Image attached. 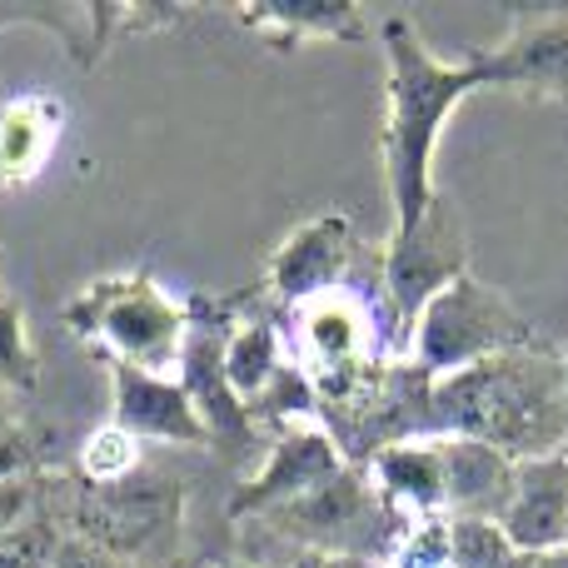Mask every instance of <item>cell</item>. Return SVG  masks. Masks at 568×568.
<instances>
[{"instance_id":"6da1fadb","label":"cell","mask_w":568,"mask_h":568,"mask_svg":"<svg viewBox=\"0 0 568 568\" xmlns=\"http://www.w3.org/2000/svg\"><path fill=\"white\" fill-rule=\"evenodd\" d=\"M384 36V185H389V235L414 230L434 210V155L449 130V115L479 90H494L489 55L439 60L409 16H389Z\"/></svg>"},{"instance_id":"7a4b0ae2","label":"cell","mask_w":568,"mask_h":568,"mask_svg":"<svg viewBox=\"0 0 568 568\" xmlns=\"http://www.w3.org/2000/svg\"><path fill=\"white\" fill-rule=\"evenodd\" d=\"M419 439H479L514 464L568 449V359L534 339L449 379H429Z\"/></svg>"},{"instance_id":"3957f363","label":"cell","mask_w":568,"mask_h":568,"mask_svg":"<svg viewBox=\"0 0 568 568\" xmlns=\"http://www.w3.org/2000/svg\"><path fill=\"white\" fill-rule=\"evenodd\" d=\"M65 329L90 349H100L105 364L165 374L170 364H180L190 314L185 300H175L150 270H135V275L90 280L85 290L70 294Z\"/></svg>"},{"instance_id":"277c9868","label":"cell","mask_w":568,"mask_h":568,"mask_svg":"<svg viewBox=\"0 0 568 568\" xmlns=\"http://www.w3.org/2000/svg\"><path fill=\"white\" fill-rule=\"evenodd\" d=\"M65 539H80L110 559L145 568L175 554L185 524V489L170 474H125L115 484L75 479L65 494Z\"/></svg>"},{"instance_id":"5b68a950","label":"cell","mask_w":568,"mask_h":568,"mask_svg":"<svg viewBox=\"0 0 568 568\" xmlns=\"http://www.w3.org/2000/svg\"><path fill=\"white\" fill-rule=\"evenodd\" d=\"M534 344V329L494 284L459 275L449 290H439L409 329V359L424 379H449V374L484 364L494 354H509Z\"/></svg>"},{"instance_id":"8992f818","label":"cell","mask_w":568,"mask_h":568,"mask_svg":"<svg viewBox=\"0 0 568 568\" xmlns=\"http://www.w3.org/2000/svg\"><path fill=\"white\" fill-rule=\"evenodd\" d=\"M280 539H290L300 554H329V559H354V564H374L389 559L394 544V514L379 499V489L369 484L364 464H349L344 474H334L329 484H320L314 494L284 504V509L260 514Z\"/></svg>"},{"instance_id":"52a82bcc","label":"cell","mask_w":568,"mask_h":568,"mask_svg":"<svg viewBox=\"0 0 568 568\" xmlns=\"http://www.w3.org/2000/svg\"><path fill=\"white\" fill-rule=\"evenodd\" d=\"M235 304L240 300H210V294H190L185 314L190 329L180 344V389L190 394L200 424H205L210 444H215L225 459L255 449V414L240 404V394L225 379V339L235 329Z\"/></svg>"},{"instance_id":"ba28073f","label":"cell","mask_w":568,"mask_h":568,"mask_svg":"<svg viewBox=\"0 0 568 568\" xmlns=\"http://www.w3.org/2000/svg\"><path fill=\"white\" fill-rule=\"evenodd\" d=\"M459 275H469V230H464L459 210L449 200H434V210L404 235H389L384 245V300H389L394 329L409 339L414 320L439 290H449Z\"/></svg>"},{"instance_id":"9c48e42d","label":"cell","mask_w":568,"mask_h":568,"mask_svg":"<svg viewBox=\"0 0 568 568\" xmlns=\"http://www.w3.org/2000/svg\"><path fill=\"white\" fill-rule=\"evenodd\" d=\"M344 469H349V459L339 454V444L329 439L324 424H310V419L290 424V429H280L275 449L260 464V474H250L235 489L230 519H250V514L260 519V514H270V509H284V504L314 494L320 484H329L334 474H344Z\"/></svg>"},{"instance_id":"30bf717a","label":"cell","mask_w":568,"mask_h":568,"mask_svg":"<svg viewBox=\"0 0 568 568\" xmlns=\"http://www.w3.org/2000/svg\"><path fill=\"white\" fill-rule=\"evenodd\" d=\"M354 260H359V235H354L349 215L329 210V215L304 220L300 230H290L280 240V250L265 265V290L294 310V304L320 300V294L349 284Z\"/></svg>"},{"instance_id":"8fae6325","label":"cell","mask_w":568,"mask_h":568,"mask_svg":"<svg viewBox=\"0 0 568 568\" xmlns=\"http://www.w3.org/2000/svg\"><path fill=\"white\" fill-rule=\"evenodd\" d=\"M484 55L494 70V90L534 100L568 95V10H514L509 36Z\"/></svg>"},{"instance_id":"7c38bea8","label":"cell","mask_w":568,"mask_h":568,"mask_svg":"<svg viewBox=\"0 0 568 568\" xmlns=\"http://www.w3.org/2000/svg\"><path fill=\"white\" fill-rule=\"evenodd\" d=\"M110 369V424L130 439H155V444H210L205 424H200L190 394L180 379L150 369H130V364H105Z\"/></svg>"},{"instance_id":"4fadbf2b","label":"cell","mask_w":568,"mask_h":568,"mask_svg":"<svg viewBox=\"0 0 568 568\" xmlns=\"http://www.w3.org/2000/svg\"><path fill=\"white\" fill-rule=\"evenodd\" d=\"M499 534L529 559L568 549V449L514 464V489Z\"/></svg>"},{"instance_id":"5bb4252c","label":"cell","mask_w":568,"mask_h":568,"mask_svg":"<svg viewBox=\"0 0 568 568\" xmlns=\"http://www.w3.org/2000/svg\"><path fill=\"white\" fill-rule=\"evenodd\" d=\"M369 484L394 514H414V519H449V489H444V459L434 439L389 444L364 464Z\"/></svg>"},{"instance_id":"9a60e30c","label":"cell","mask_w":568,"mask_h":568,"mask_svg":"<svg viewBox=\"0 0 568 568\" xmlns=\"http://www.w3.org/2000/svg\"><path fill=\"white\" fill-rule=\"evenodd\" d=\"M444 459V489H449V519L499 524L514 489V459L479 439H434Z\"/></svg>"},{"instance_id":"2e32d148","label":"cell","mask_w":568,"mask_h":568,"mask_svg":"<svg viewBox=\"0 0 568 568\" xmlns=\"http://www.w3.org/2000/svg\"><path fill=\"white\" fill-rule=\"evenodd\" d=\"M65 130V105L55 95H16L0 105V190H20L50 165Z\"/></svg>"},{"instance_id":"e0dca14e","label":"cell","mask_w":568,"mask_h":568,"mask_svg":"<svg viewBox=\"0 0 568 568\" xmlns=\"http://www.w3.org/2000/svg\"><path fill=\"white\" fill-rule=\"evenodd\" d=\"M235 20L260 40L290 50L304 40H364L369 16L349 0H280V6H240Z\"/></svg>"},{"instance_id":"ac0fdd59","label":"cell","mask_w":568,"mask_h":568,"mask_svg":"<svg viewBox=\"0 0 568 568\" xmlns=\"http://www.w3.org/2000/svg\"><path fill=\"white\" fill-rule=\"evenodd\" d=\"M284 354H280V329L270 320H255V314H245V320H235V329H230L225 339V379L230 389L240 394V404L245 409H255L260 399L270 394V384L284 374Z\"/></svg>"},{"instance_id":"d6986e66","label":"cell","mask_w":568,"mask_h":568,"mask_svg":"<svg viewBox=\"0 0 568 568\" xmlns=\"http://www.w3.org/2000/svg\"><path fill=\"white\" fill-rule=\"evenodd\" d=\"M36 379H40V359H36V344H30V329H26V310H20L16 294L0 290V389L30 394Z\"/></svg>"},{"instance_id":"ffe728a7","label":"cell","mask_w":568,"mask_h":568,"mask_svg":"<svg viewBox=\"0 0 568 568\" xmlns=\"http://www.w3.org/2000/svg\"><path fill=\"white\" fill-rule=\"evenodd\" d=\"M135 469H140V444L130 439V434H120L115 424L95 429L85 444H80V479L115 484V479H125V474H135Z\"/></svg>"},{"instance_id":"44dd1931","label":"cell","mask_w":568,"mask_h":568,"mask_svg":"<svg viewBox=\"0 0 568 568\" xmlns=\"http://www.w3.org/2000/svg\"><path fill=\"white\" fill-rule=\"evenodd\" d=\"M60 549V529L50 514H36L30 524L0 534V568H50Z\"/></svg>"},{"instance_id":"7402d4cb","label":"cell","mask_w":568,"mask_h":568,"mask_svg":"<svg viewBox=\"0 0 568 568\" xmlns=\"http://www.w3.org/2000/svg\"><path fill=\"white\" fill-rule=\"evenodd\" d=\"M16 479H40V439L16 429L0 434V484H16Z\"/></svg>"},{"instance_id":"603a6c76","label":"cell","mask_w":568,"mask_h":568,"mask_svg":"<svg viewBox=\"0 0 568 568\" xmlns=\"http://www.w3.org/2000/svg\"><path fill=\"white\" fill-rule=\"evenodd\" d=\"M40 494H45V484L40 479H16V484H0V534L20 529V524H30L40 514Z\"/></svg>"},{"instance_id":"cb8c5ba5","label":"cell","mask_w":568,"mask_h":568,"mask_svg":"<svg viewBox=\"0 0 568 568\" xmlns=\"http://www.w3.org/2000/svg\"><path fill=\"white\" fill-rule=\"evenodd\" d=\"M50 568H130V564H120V559H110V554H100V549H90V544L60 534V549H55V564Z\"/></svg>"},{"instance_id":"d4e9b609","label":"cell","mask_w":568,"mask_h":568,"mask_svg":"<svg viewBox=\"0 0 568 568\" xmlns=\"http://www.w3.org/2000/svg\"><path fill=\"white\" fill-rule=\"evenodd\" d=\"M294 568H369V564H354V559H329V554H300Z\"/></svg>"},{"instance_id":"484cf974","label":"cell","mask_w":568,"mask_h":568,"mask_svg":"<svg viewBox=\"0 0 568 568\" xmlns=\"http://www.w3.org/2000/svg\"><path fill=\"white\" fill-rule=\"evenodd\" d=\"M6 394H10V389H0V434H6V429H16V424H20V419H16V404H10Z\"/></svg>"},{"instance_id":"4316f807","label":"cell","mask_w":568,"mask_h":568,"mask_svg":"<svg viewBox=\"0 0 568 568\" xmlns=\"http://www.w3.org/2000/svg\"><path fill=\"white\" fill-rule=\"evenodd\" d=\"M534 568H568V549H554V554H539Z\"/></svg>"}]
</instances>
